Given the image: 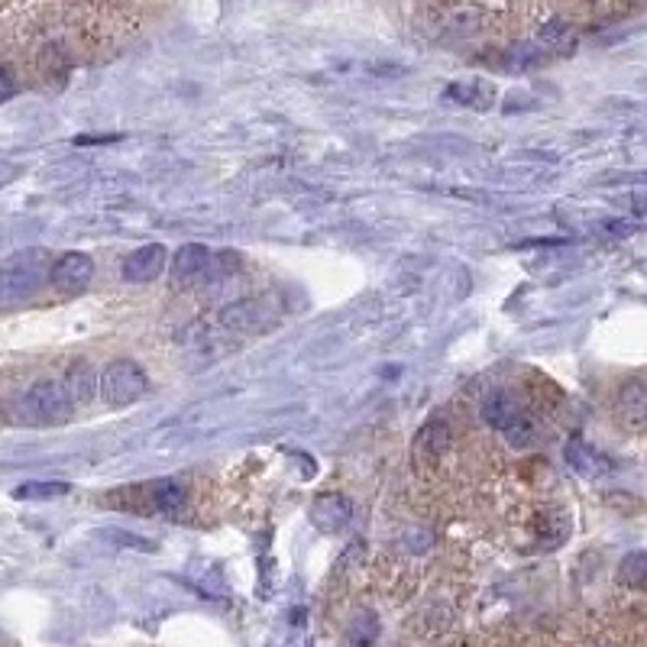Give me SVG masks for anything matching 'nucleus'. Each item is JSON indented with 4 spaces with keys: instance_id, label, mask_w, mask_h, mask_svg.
<instances>
[{
    "instance_id": "nucleus-1",
    "label": "nucleus",
    "mask_w": 647,
    "mask_h": 647,
    "mask_svg": "<svg viewBox=\"0 0 647 647\" xmlns=\"http://www.w3.org/2000/svg\"><path fill=\"white\" fill-rule=\"evenodd\" d=\"M483 421L489 428L499 431L512 447H531L534 437H538V424H534V415L525 408L518 395L495 389L486 395L483 402Z\"/></svg>"
},
{
    "instance_id": "nucleus-2",
    "label": "nucleus",
    "mask_w": 647,
    "mask_h": 647,
    "mask_svg": "<svg viewBox=\"0 0 647 647\" xmlns=\"http://www.w3.org/2000/svg\"><path fill=\"white\" fill-rule=\"evenodd\" d=\"M52 275L49 253L46 250H23L13 253L7 263H0V305L30 298L43 288V282Z\"/></svg>"
},
{
    "instance_id": "nucleus-3",
    "label": "nucleus",
    "mask_w": 647,
    "mask_h": 647,
    "mask_svg": "<svg viewBox=\"0 0 647 647\" xmlns=\"http://www.w3.org/2000/svg\"><path fill=\"white\" fill-rule=\"evenodd\" d=\"M72 408L75 405L62 382H36L33 389L20 395L13 415L20 424H30V428H55V424H65L72 418Z\"/></svg>"
},
{
    "instance_id": "nucleus-4",
    "label": "nucleus",
    "mask_w": 647,
    "mask_h": 647,
    "mask_svg": "<svg viewBox=\"0 0 647 647\" xmlns=\"http://www.w3.org/2000/svg\"><path fill=\"white\" fill-rule=\"evenodd\" d=\"M146 389H149V379H146L143 369L130 360H117V363L104 366L98 395L110 408H127L136 402V398H143Z\"/></svg>"
},
{
    "instance_id": "nucleus-5",
    "label": "nucleus",
    "mask_w": 647,
    "mask_h": 647,
    "mask_svg": "<svg viewBox=\"0 0 647 647\" xmlns=\"http://www.w3.org/2000/svg\"><path fill=\"white\" fill-rule=\"evenodd\" d=\"M279 318V305L272 298H240L220 311V327L230 334H263Z\"/></svg>"
},
{
    "instance_id": "nucleus-6",
    "label": "nucleus",
    "mask_w": 647,
    "mask_h": 647,
    "mask_svg": "<svg viewBox=\"0 0 647 647\" xmlns=\"http://www.w3.org/2000/svg\"><path fill=\"white\" fill-rule=\"evenodd\" d=\"M123 492L133 495L130 508H143V512H159V515H178L188 499V492L178 479H153V483H143Z\"/></svg>"
},
{
    "instance_id": "nucleus-7",
    "label": "nucleus",
    "mask_w": 647,
    "mask_h": 647,
    "mask_svg": "<svg viewBox=\"0 0 647 647\" xmlns=\"http://www.w3.org/2000/svg\"><path fill=\"white\" fill-rule=\"evenodd\" d=\"M214 266H217V259L208 246L188 243L172 259V282L175 285H201V282L211 279Z\"/></svg>"
},
{
    "instance_id": "nucleus-8",
    "label": "nucleus",
    "mask_w": 647,
    "mask_h": 647,
    "mask_svg": "<svg viewBox=\"0 0 647 647\" xmlns=\"http://www.w3.org/2000/svg\"><path fill=\"white\" fill-rule=\"evenodd\" d=\"M49 279L62 292H81L94 279V259L88 253H65L52 263Z\"/></svg>"
},
{
    "instance_id": "nucleus-9",
    "label": "nucleus",
    "mask_w": 647,
    "mask_h": 647,
    "mask_svg": "<svg viewBox=\"0 0 647 647\" xmlns=\"http://www.w3.org/2000/svg\"><path fill=\"white\" fill-rule=\"evenodd\" d=\"M311 521H314V525H318L324 534H343V531L350 528V521H353V505H350L347 495L327 492V495H321L318 502H314Z\"/></svg>"
},
{
    "instance_id": "nucleus-10",
    "label": "nucleus",
    "mask_w": 647,
    "mask_h": 647,
    "mask_svg": "<svg viewBox=\"0 0 647 647\" xmlns=\"http://www.w3.org/2000/svg\"><path fill=\"white\" fill-rule=\"evenodd\" d=\"M165 263H169V253H165L162 243L140 246V250L123 259V279L136 282V285L153 282V279H159V275H162Z\"/></svg>"
},
{
    "instance_id": "nucleus-11",
    "label": "nucleus",
    "mask_w": 647,
    "mask_h": 647,
    "mask_svg": "<svg viewBox=\"0 0 647 647\" xmlns=\"http://www.w3.org/2000/svg\"><path fill=\"white\" fill-rule=\"evenodd\" d=\"M580 43V36H576L573 23L570 20H560V17H550L538 26V46L544 55H570Z\"/></svg>"
},
{
    "instance_id": "nucleus-12",
    "label": "nucleus",
    "mask_w": 647,
    "mask_h": 647,
    "mask_svg": "<svg viewBox=\"0 0 647 647\" xmlns=\"http://www.w3.org/2000/svg\"><path fill=\"white\" fill-rule=\"evenodd\" d=\"M437 17H440L437 26L447 36H470L483 26L486 10L483 7H447V10H437Z\"/></svg>"
},
{
    "instance_id": "nucleus-13",
    "label": "nucleus",
    "mask_w": 647,
    "mask_h": 647,
    "mask_svg": "<svg viewBox=\"0 0 647 647\" xmlns=\"http://www.w3.org/2000/svg\"><path fill=\"white\" fill-rule=\"evenodd\" d=\"M65 392L72 398V405H85L94 398V392L101 389V376H94V369L88 363H75L65 376Z\"/></svg>"
},
{
    "instance_id": "nucleus-14",
    "label": "nucleus",
    "mask_w": 647,
    "mask_h": 647,
    "mask_svg": "<svg viewBox=\"0 0 647 647\" xmlns=\"http://www.w3.org/2000/svg\"><path fill=\"white\" fill-rule=\"evenodd\" d=\"M567 463L586 479H596V476H602L605 470H609V460H605L602 453H596L589 444H583V440H573V444H567Z\"/></svg>"
},
{
    "instance_id": "nucleus-15",
    "label": "nucleus",
    "mask_w": 647,
    "mask_h": 647,
    "mask_svg": "<svg viewBox=\"0 0 647 647\" xmlns=\"http://www.w3.org/2000/svg\"><path fill=\"white\" fill-rule=\"evenodd\" d=\"M450 447V428L440 418H434V421H428L421 428V434H418V450L424 453V457H440Z\"/></svg>"
},
{
    "instance_id": "nucleus-16",
    "label": "nucleus",
    "mask_w": 647,
    "mask_h": 647,
    "mask_svg": "<svg viewBox=\"0 0 647 647\" xmlns=\"http://www.w3.org/2000/svg\"><path fill=\"white\" fill-rule=\"evenodd\" d=\"M379 641V618L369 615V612H360L347 625V644L350 647H373Z\"/></svg>"
},
{
    "instance_id": "nucleus-17",
    "label": "nucleus",
    "mask_w": 647,
    "mask_h": 647,
    "mask_svg": "<svg viewBox=\"0 0 647 647\" xmlns=\"http://www.w3.org/2000/svg\"><path fill=\"white\" fill-rule=\"evenodd\" d=\"M618 580L631 589L647 593V554L644 550H635V554H628L622 563H618Z\"/></svg>"
},
{
    "instance_id": "nucleus-18",
    "label": "nucleus",
    "mask_w": 647,
    "mask_h": 647,
    "mask_svg": "<svg viewBox=\"0 0 647 647\" xmlns=\"http://www.w3.org/2000/svg\"><path fill=\"white\" fill-rule=\"evenodd\" d=\"M447 98H453L457 104H466V107H486L492 101V88L483 85V81H466V85H453L447 88Z\"/></svg>"
},
{
    "instance_id": "nucleus-19",
    "label": "nucleus",
    "mask_w": 647,
    "mask_h": 647,
    "mask_svg": "<svg viewBox=\"0 0 647 647\" xmlns=\"http://www.w3.org/2000/svg\"><path fill=\"white\" fill-rule=\"evenodd\" d=\"M72 492L68 483H23L13 489V499H33V502H46V499H62V495Z\"/></svg>"
},
{
    "instance_id": "nucleus-20",
    "label": "nucleus",
    "mask_w": 647,
    "mask_h": 647,
    "mask_svg": "<svg viewBox=\"0 0 647 647\" xmlns=\"http://www.w3.org/2000/svg\"><path fill=\"white\" fill-rule=\"evenodd\" d=\"M622 408L628 415H647V376L631 379L622 389Z\"/></svg>"
},
{
    "instance_id": "nucleus-21",
    "label": "nucleus",
    "mask_w": 647,
    "mask_h": 647,
    "mask_svg": "<svg viewBox=\"0 0 647 647\" xmlns=\"http://www.w3.org/2000/svg\"><path fill=\"white\" fill-rule=\"evenodd\" d=\"M39 62H43V72H46L49 78H65L68 68H72V62H68L65 49H59V46H49L43 55H39Z\"/></svg>"
},
{
    "instance_id": "nucleus-22",
    "label": "nucleus",
    "mask_w": 647,
    "mask_h": 647,
    "mask_svg": "<svg viewBox=\"0 0 647 647\" xmlns=\"http://www.w3.org/2000/svg\"><path fill=\"white\" fill-rule=\"evenodd\" d=\"M547 59V55L538 49V46H518L505 55V65L508 68H534V65H541Z\"/></svg>"
},
{
    "instance_id": "nucleus-23",
    "label": "nucleus",
    "mask_w": 647,
    "mask_h": 647,
    "mask_svg": "<svg viewBox=\"0 0 647 647\" xmlns=\"http://www.w3.org/2000/svg\"><path fill=\"white\" fill-rule=\"evenodd\" d=\"M13 94H17V78H13V72L7 65H0V104L10 101Z\"/></svg>"
}]
</instances>
